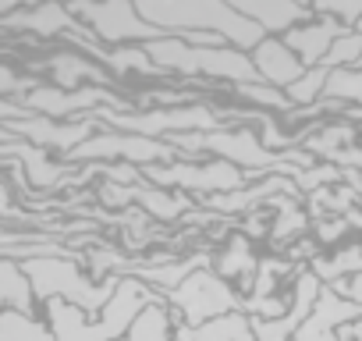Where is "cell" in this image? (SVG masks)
Returning a JSON list of instances; mask_svg holds the SVG:
<instances>
[{"label":"cell","mask_w":362,"mask_h":341,"mask_svg":"<svg viewBox=\"0 0 362 341\" xmlns=\"http://www.w3.org/2000/svg\"><path fill=\"white\" fill-rule=\"evenodd\" d=\"M139 15L163 33L177 29L181 36H189L203 25L206 33L228 36L238 47H259L263 43V29L256 22H249L245 15H238L235 8H224V4H139Z\"/></svg>","instance_id":"1"},{"label":"cell","mask_w":362,"mask_h":341,"mask_svg":"<svg viewBox=\"0 0 362 341\" xmlns=\"http://www.w3.org/2000/svg\"><path fill=\"white\" fill-rule=\"evenodd\" d=\"M146 54L160 68L177 71H203V75H231V79H256V64L228 47H192L185 40H156L146 47Z\"/></svg>","instance_id":"2"},{"label":"cell","mask_w":362,"mask_h":341,"mask_svg":"<svg viewBox=\"0 0 362 341\" xmlns=\"http://www.w3.org/2000/svg\"><path fill=\"white\" fill-rule=\"evenodd\" d=\"M71 15L86 18L93 25L96 36L110 40V43H121V40H146V43H156L163 40V29L149 25L139 8L132 4H121V0H114V4H71L68 8Z\"/></svg>","instance_id":"3"},{"label":"cell","mask_w":362,"mask_h":341,"mask_svg":"<svg viewBox=\"0 0 362 341\" xmlns=\"http://www.w3.org/2000/svg\"><path fill=\"white\" fill-rule=\"evenodd\" d=\"M25 103L43 110V114H57V117H68V114H75L82 107H93V103H114L117 110H124V103L107 96L103 89H82V93H71V96H64L57 89H36V93H25Z\"/></svg>","instance_id":"4"},{"label":"cell","mask_w":362,"mask_h":341,"mask_svg":"<svg viewBox=\"0 0 362 341\" xmlns=\"http://www.w3.org/2000/svg\"><path fill=\"white\" fill-rule=\"evenodd\" d=\"M238 15H245L249 22H256L263 33H277V29H288L291 22H302L313 15V8H298V4H284V0H242L235 4Z\"/></svg>","instance_id":"5"},{"label":"cell","mask_w":362,"mask_h":341,"mask_svg":"<svg viewBox=\"0 0 362 341\" xmlns=\"http://www.w3.org/2000/svg\"><path fill=\"white\" fill-rule=\"evenodd\" d=\"M252 64L270 79V82H277V86H295L298 79H302V64H298V57L284 47V43H277V40H267V43H259L256 47V54H252Z\"/></svg>","instance_id":"6"},{"label":"cell","mask_w":362,"mask_h":341,"mask_svg":"<svg viewBox=\"0 0 362 341\" xmlns=\"http://www.w3.org/2000/svg\"><path fill=\"white\" fill-rule=\"evenodd\" d=\"M341 29H344V25H337L334 18L316 22V25H305V29H291L288 40H284V47H295V50H302L305 61H316L320 54H330L334 36H337Z\"/></svg>","instance_id":"7"},{"label":"cell","mask_w":362,"mask_h":341,"mask_svg":"<svg viewBox=\"0 0 362 341\" xmlns=\"http://www.w3.org/2000/svg\"><path fill=\"white\" fill-rule=\"evenodd\" d=\"M110 121L117 125H128V128H146V132H160V128H170V125H210V114L206 110H156V114H142V117H132V114H107Z\"/></svg>","instance_id":"8"},{"label":"cell","mask_w":362,"mask_h":341,"mask_svg":"<svg viewBox=\"0 0 362 341\" xmlns=\"http://www.w3.org/2000/svg\"><path fill=\"white\" fill-rule=\"evenodd\" d=\"M96 156V153H128V156H170V149L153 146L146 139H96L89 146H78L75 156Z\"/></svg>","instance_id":"9"},{"label":"cell","mask_w":362,"mask_h":341,"mask_svg":"<svg viewBox=\"0 0 362 341\" xmlns=\"http://www.w3.org/2000/svg\"><path fill=\"white\" fill-rule=\"evenodd\" d=\"M25 135H33V139H40V142H47V146H68V142H75V139H82L86 135V128H54V125H47V121H25V125H18Z\"/></svg>","instance_id":"10"},{"label":"cell","mask_w":362,"mask_h":341,"mask_svg":"<svg viewBox=\"0 0 362 341\" xmlns=\"http://www.w3.org/2000/svg\"><path fill=\"white\" fill-rule=\"evenodd\" d=\"M323 93L327 96H341V100H362V71H348V68L330 71Z\"/></svg>","instance_id":"11"},{"label":"cell","mask_w":362,"mask_h":341,"mask_svg":"<svg viewBox=\"0 0 362 341\" xmlns=\"http://www.w3.org/2000/svg\"><path fill=\"white\" fill-rule=\"evenodd\" d=\"M327 79H330V71H327V68H316V71L302 75L295 86H288V100H291V103H305V100H313L316 93H323V89H327Z\"/></svg>","instance_id":"12"},{"label":"cell","mask_w":362,"mask_h":341,"mask_svg":"<svg viewBox=\"0 0 362 341\" xmlns=\"http://www.w3.org/2000/svg\"><path fill=\"white\" fill-rule=\"evenodd\" d=\"M355 57L362 61V33L337 40V43L330 47V54H327V64H348V61H355Z\"/></svg>","instance_id":"13"},{"label":"cell","mask_w":362,"mask_h":341,"mask_svg":"<svg viewBox=\"0 0 362 341\" xmlns=\"http://www.w3.org/2000/svg\"><path fill=\"white\" fill-rule=\"evenodd\" d=\"M149 54H142V50H121V54H114V57H107V64L110 68H117V71H128V68H139V71H149L153 64L146 61Z\"/></svg>","instance_id":"14"},{"label":"cell","mask_w":362,"mask_h":341,"mask_svg":"<svg viewBox=\"0 0 362 341\" xmlns=\"http://www.w3.org/2000/svg\"><path fill=\"white\" fill-rule=\"evenodd\" d=\"M316 11H323V15H334V18H341V22H362V0L358 4H316Z\"/></svg>","instance_id":"15"},{"label":"cell","mask_w":362,"mask_h":341,"mask_svg":"<svg viewBox=\"0 0 362 341\" xmlns=\"http://www.w3.org/2000/svg\"><path fill=\"white\" fill-rule=\"evenodd\" d=\"M245 96H252V100H263V103H274V107H288L291 100L284 96V93H270V89H263V86H245L242 89Z\"/></svg>","instance_id":"16"},{"label":"cell","mask_w":362,"mask_h":341,"mask_svg":"<svg viewBox=\"0 0 362 341\" xmlns=\"http://www.w3.org/2000/svg\"><path fill=\"white\" fill-rule=\"evenodd\" d=\"M355 29H358V33H362V22H358V25H355Z\"/></svg>","instance_id":"17"}]
</instances>
